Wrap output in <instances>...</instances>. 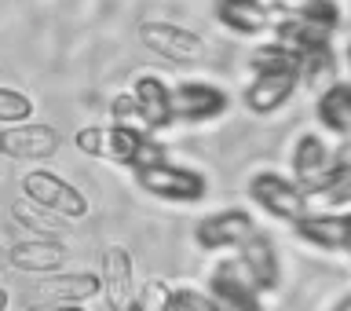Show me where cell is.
Instances as JSON below:
<instances>
[{
	"label": "cell",
	"mask_w": 351,
	"mask_h": 311,
	"mask_svg": "<svg viewBox=\"0 0 351 311\" xmlns=\"http://www.w3.org/2000/svg\"><path fill=\"white\" fill-rule=\"evenodd\" d=\"M73 143L88 158L121 165V169H132V172L165 161L161 143H154V136H147L143 128H132V125H88L73 136Z\"/></svg>",
	"instance_id": "cell-1"
},
{
	"label": "cell",
	"mask_w": 351,
	"mask_h": 311,
	"mask_svg": "<svg viewBox=\"0 0 351 311\" xmlns=\"http://www.w3.org/2000/svg\"><path fill=\"white\" fill-rule=\"evenodd\" d=\"M249 198L267 216L282 220V224H289V227L315 213L307 191H304V187H296L289 176H282V172H256L249 180Z\"/></svg>",
	"instance_id": "cell-2"
},
{
	"label": "cell",
	"mask_w": 351,
	"mask_h": 311,
	"mask_svg": "<svg viewBox=\"0 0 351 311\" xmlns=\"http://www.w3.org/2000/svg\"><path fill=\"white\" fill-rule=\"evenodd\" d=\"M139 183V191H147L150 198L161 202H176V205H194L208 194V180L197 169H183V165H147V169L132 172Z\"/></svg>",
	"instance_id": "cell-3"
},
{
	"label": "cell",
	"mask_w": 351,
	"mask_h": 311,
	"mask_svg": "<svg viewBox=\"0 0 351 311\" xmlns=\"http://www.w3.org/2000/svg\"><path fill=\"white\" fill-rule=\"evenodd\" d=\"M22 194L29 205L44 209V213H59L66 220H84L88 216V198L77 191L70 180L48 169H29L22 176Z\"/></svg>",
	"instance_id": "cell-4"
},
{
	"label": "cell",
	"mask_w": 351,
	"mask_h": 311,
	"mask_svg": "<svg viewBox=\"0 0 351 311\" xmlns=\"http://www.w3.org/2000/svg\"><path fill=\"white\" fill-rule=\"evenodd\" d=\"M208 311H263V297L238 260H219L205 282Z\"/></svg>",
	"instance_id": "cell-5"
},
{
	"label": "cell",
	"mask_w": 351,
	"mask_h": 311,
	"mask_svg": "<svg viewBox=\"0 0 351 311\" xmlns=\"http://www.w3.org/2000/svg\"><path fill=\"white\" fill-rule=\"evenodd\" d=\"M139 41L147 44L154 55H161V59L169 62H180V66H191V62H202L208 55V41L202 33L186 30V26H176V22H143L139 26Z\"/></svg>",
	"instance_id": "cell-6"
},
{
	"label": "cell",
	"mask_w": 351,
	"mask_h": 311,
	"mask_svg": "<svg viewBox=\"0 0 351 311\" xmlns=\"http://www.w3.org/2000/svg\"><path fill=\"white\" fill-rule=\"evenodd\" d=\"M230 106V95L219 84L208 81H183L172 88V117L183 125H205V121L223 117Z\"/></svg>",
	"instance_id": "cell-7"
},
{
	"label": "cell",
	"mask_w": 351,
	"mask_h": 311,
	"mask_svg": "<svg viewBox=\"0 0 351 311\" xmlns=\"http://www.w3.org/2000/svg\"><path fill=\"white\" fill-rule=\"evenodd\" d=\"M59 147H62V136L48 121H26V125L0 128V154L11 161H44Z\"/></svg>",
	"instance_id": "cell-8"
},
{
	"label": "cell",
	"mask_w": 351,
	"mask_h": 311,
	"mask_svg": "<svg viewBox=\"0 0 351 311\" xmlns=\"http://www.w3.org/2000/svg\"><path fill=\"white\" fill-rule=\"evenodd\" d=\"M256 235V220L245 209H219V213L197 220L194 242L197 249L216 253V249H241V242Z\"/></svg>",
	"instance_id": "cell-9"
},
{
	"label": "cell",
	"mask_w": 351,
	"mask_h": 311,
	"mask_svg": "<svg viewBox=\"0 0 351 311\" xmlns=\"http://www.w3.org/2000/svg\"><path fill=\"white\" fill-rule=\"evenodd\" d=\"M289 161H293V176H289V180L296 187H304L307 198L326 183V176L333 172V165H337L333 147H329L318 132H304V136L293 143V158Z\"/></svg>",
	"instance_id": "cell-10"
},
{
	"label": "cell",
	"mask_w": 351,
	"mask_h": 311,
	"mask_svg": "<svg viewBox=\"0 0 351 311\" xmlns=\"http://www.w3.org/2000/svg\"><path fill=\"white\" fill-rule=\"evenodd\" d=\"M238 264L241 271L249 275V282L256 286V293H274L282 286V260H278V249H274V242L263 235V231H256L252 238L241 242L238 249Z\"/></svg>",
	"instance_id": "cell-11"
},
{
	"label": "cell",
	"mask_w": 351,
	"mask_h": 311,
	"mask_svg": "<svg viewBox=\"0 0 351 311\" xmlns=\"http://www.w3.org/2000/svg\"><path fill=\"white\" fill-rule=\"evenodd\" d=\"M285 4H263V0H223L216 4V19L238 37H263L282 19Z\"/></svg>",
	"instance_id": "cell-12"
},
{
	"label": "cell",
	"mask_w": 351,
	"mask_h": 311,
	"mask_svg": "<svg viewBox=\"0 0 351 311\" xmlns=\"http://www.w3.org/2000/svg\"><path fill=\"white\" fill-rule=\"evenodd\" d=\"M300 88V70L289 66V70H267V73H252V81L245 84V106L252 114H274L293 99V92Z\"/></svg>",
	"instance_id": "cell-13"
},
{
	"label": "cell",
	"mask_w": 351,
	"mask_h": 311,
	"mask_svg": "<svg viewBox=\"0 0 351 311\" xmlns=\"http://www.w3.org/2000/svg\"><path fill=\"white\" fill-rule=\"evenodd\" d=\"M132 99H136V106H139V125L147 128V136L176 125V117H172V88L165 84L161 77L139 73L136 81H132Z\"/></svg>",
	"instance_id": "cell-14"
},
{
	"label": "cell",
	"mask_w": 351,
	"mask_h": 311,
	"mask_svg": "<svg viewBox=\"0 0 351 311\" xmlns=\"http://www.w3.org/2000/svg\"><path fill=\"white\" fill-rule=\"evenodd\" d=\"M99 282H103V297L114 311H125L136 301V275H132V257L121 246H106L99 257Z\"/></svg>",
	"instance_id": "cell-15"
},
{
	"label": "cell",
	"mask_w": 351,
	"mask_h": 311,
	"mask_svg": "<svg viewBox=\"0 0 351 311\" xmlns=\"http://www.w3.org/2000/svg\"><path fill=\"white\" fill-rule=\"evenodd\" d=\"M293 235L322 253H348L351 238V213H311L300 224H293Z\"/></svg>",
	"instance_id": "cell-16"
},
{
	"label": "cell",
	"mask_w": 351,
	"mask_h": 311,
	"mask_svg": "<svg viewBox=\"0 0 351 311\" xmlns=\"http://www.w3.org/2000/svg\"><path fill=\"white\" fill-rule=\"evenodd\" d=\"M33 290L51 304H81V301H92L95 293H103V282H99V271H59L37 279Z\"/></svg>",
	"instance_id": "cell-17"
},
{
	"label": "cell",
	"mask_w": 351,
	"mask_h": 311,
	"mask_svg": "<svg viewBox=\"0 0 351 311\" xmlns=\"http://www.w3.org/2000/svg\"><path fill=\"white\" fill-rule=\"evenodd\" d=\"M66 253L70 249L62 246V238H29L8 249V264L26 275H51L66 264Z\"/></svg>",
	"instance_id": "cell-18"
},
{
	"label": "cell",
	"mask_w": 351,
	"mask_h": 311,
	"mask_svg": "<svg viewBox=\"0 0 351 311\" xmlns=\"http://www.w3.org/2000/svg\"><path fill=\"white\" fill-rule=\"evenodd\" d=\"M315 117L326 132H333L340 139H351V84L337 81L315 99Z\"/></svg>",
	"instance_id": "cell-19"
},
{
	"label": "cell",
	"mask_w": 351,
	"mask_h": 311,
	"mask_svg": "<svg viewBox=\"0 0 351 311\" xmlns=\"http://www.w3.org/2000/svg\"><path fill=\"white\" fill-rule=\"evenodd\" d=\"M296 70H300V84L311 88V92H326L329 84H337V55L333 44H322V48H311L304 55H296Z\"/></svg>",
	"instance_id": "cell-20"
},
{
	"label": "cell",
	"mask_w": 351,
	"mask_h": 311,
	"mask_svg": "<svg viewBox=\"0 0 351 311\" xmlns=\"http://www.w3.org/2000/svg\"><path fill=\"white\" fill-rule=\"evenodd\" d=\"M322 202L329 205V213H337L340 205H351V161H337L333 172L326 176V183L311 194V205Z\"/></svg>",
	"instance_id": "cell-21"
},
{
	"label": "cell",
	"mask_w": 351,
	"mask_h": 311,
	"mask_svg": "<svg viewBox=\"0 0 351 311\" xmlns=\"http://www.w3.org/2000/svg\"><path fill=\"white\" fill-rule=\"evenodd\" d=\"M289 11H293L296 19L311 22L315 30L329 33V37L337 33L340 19H344V8H340L337 0H304V4H289Z\"/></svg>",
	"instance_id": "cell-22"
},
{
	"label": "cell",
	"mask_w": 351,
	"mask_h": 311,
	"mask_svg": "<svg viewBox=\"0 0 351 311\" xmlns=\"http://www.w3.org/2000/svg\"><path fill=\"white\" fill-rule=\"evenodd\" d=\"M11 216H15V224H19V227H26L33 238H59V224L44 216V209L29 205L26 198L11 202Z\"/></svg>",
	"instance_id": "cell-23"
},
{
	"label": "cell",
	"mask_w": 351,
	"mask_h": 311,
	"mask_svg": "<svg viewBox=\"0 0 351 311\" xmlns=\"http://www.w3.org/2000/svg\"><path fill=\"white\" fill-rule=\"evenodd\" d=\"M33 117V99L19 88H0V125H26Z\"/></svg>",
	"instance_id": "cell-24"
},
{
	"label": "cell",
	"mask_w": 351,
	"mask_h": 311,
	"mask_svg": "<svg viewBox=\"0 0 351 311\" xmlns=\"http://www.w3.org/2000/svg\"><path fill=\"white\" fill-rule=\"evenodd\" d=\"M172 290H176V286L161 282V279H150V282L139 290L136 304H139L143 311H172Z\"/></svg>",
	"instance_id": "cell-25"
},
{
	"label": "cell",
	"mask_w": 351,
	"mask_h": 311,
	"mask_svg": "<svg viewBox=\"0 0 351 311\" xmlns=\"http://www.w3.org/2000/svg\"><path fill=\"white\" fill-rule=\"evenodd\" d=\"M110 114H114V125H139V106L136 99H132V92H117L114 103H110Z\"/></svg>",
	"instance_id": "cell-26"
},
{
	"label": "cell",
	"mask_w": 351,
	"mask_h": 311,
	"mask_svg": "<svg viewBox=\"0 0 351 311\" xmlns=\"http://www.w3.org/2000/svg\"><path fill=\"white\" fill-rule=\"evenodd\" d=\"M172 311H208V301L202 290L180 286V290H172Z\"/></svg>",
	"instance_id": "cell-27"
},
{
	"label": "cell",
	"mask_w": 351,
	"mask_h": 311,
	"mask_svg": "<svg viewBox=\"0 0 351 311\" xmlns=\"http://www.w3.org/2000/svg\"><path fill=\"white\" fill-rule=\"evenodd\" d=\"M29 311H88L81 304H33Z\"/></svg>",
	"instance_id": "cell-28"
},
{
	"label": "cell",
	"mask_w": 351,
	"mask_h": 311,
	"mask_svg": "<svg viewBox=\"0 0 351 311\" xmlns=\"http://www.w3.org/2000/svg\"><path fill=\"white\" fill-rule=\"evenodd\" d=\"M333 311H351V293H344V297H340V301L333 304Z\"/></svg>",
	"instance_id": "cell-29"
},
{
	"label": "cell",
	"mask_w": 351,
	"mask_h": 311,
	"mask_svg": "<svg viewBox=\"0 0 351 311\" xmlns=\"http://www.w3.org/2000/svg\"><path fill=\"white\" fill-rule=\"evenodd\" d=\"M0 311H8V290H0Z\"/></svg>",
	"instance_id": "cell-30"
},
{
	"label": "cell",
	"mask_w": 351,
	"mask_h": 311,
	"mask_svg": "<svg viewBox=\"0 0 351 311\" xmlns=\"http://www.w3.org/2000/svg\"><path fill=\"white\" fill-rule=\"evenodd\" d=\"M125 311H143V308H139V304H136V301H132V304H128V308H125Z\"/></svg>",
	"instance_id": "cell-31"
},
{
	"label": "cell",
	"mask_w": 351,
	"mask_h": 311,
	"mask_svg": "<svg viewBox=\"0 0 351 311\" xmlns=\"http://www.w3.org/2000/svg\"><path fill=\"white\" fill-rule=\"evenodd\" d=\"M344 55H348V62H351V41H348V51H344Z\"/></svg>",
	"instance_id": "cell-32"
},
{
	"label": "cell",
	"mask_w": 351,
	"mask_h": 311,
	"mask_svg": "<svg viewBox=\"0 0 351 311\" xmlns=\"http://www.w3.org/2000/svg\"><path fill=\"white\" fill-rule=\"evenodd\" d=\"M348 253H351V238H348Z\"/></svg>",
	"instance_id": "cell-33"
}]
</instances>
